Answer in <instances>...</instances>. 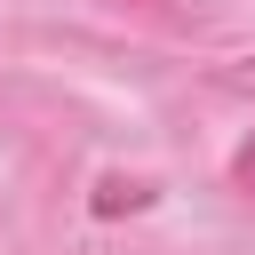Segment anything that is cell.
<instances>
[{
    "label": "cell",
    "mask_w": 255,
    "mask_h": 255,
    "mask_svg": "<svg viewBox=\"0 0 255 255\" xmlns=\"http://www.w3.org/2000/svg\"><path fill=\"white\" fill-rule=\"evenodd\" d=\"M120 207H151V183H96V215H120Z\"/></svg>",
    "instance_id": "6da1fadb"
},
{
    "label": "cell",
    "mask_w": 255,
    "mask_h": 255,
    "mask_svg": "<svg viewBox=\"0 0 255 255\" xmlns=\"http://www.w3.org/2000/svg\"><path fill=\"white\" fill-rule=\"evenodd\" d=\"M231 191H247V199H255V135L231 151Z\"/></svg>",
    "instance_id": "7a4b0ae2"
}]
</instances>
